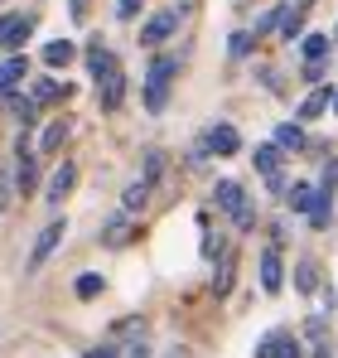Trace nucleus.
Returning a JSON list of instances; mask_svg holds the SVG:
<instances>
[{"label":"nucleus","instance_id":"1","mask_svg":"<svg viewBox=\"0 0 338 358\" xmlns=\"http://www.w3.org/2000/svg\"><path fill=\"white\" fill-rule=\"evenodd\" d=\"M174 73H179V59L174 54H160V59L150 63V73H145V112H165Z\"/></svg>","mask_w":338,"mask_h":358},{"label":"nucleus","instance_id":"2","mask_svg":"<svg viewBox=\"0 0 338 358\" xmlns=\"http://www.w3.org/2000/svg\"><path fill=\"white\" fill-rule=\"evenodd\" d=\"M179 24H184V5L155 10V15L140 24V44H145V49H160V44H169V39L179 34Z\"/></svg>","mask_w":338,"mask_h":358},{"label":"nucleus","instance_id":"3","mask_svg":"<svg viewBox=\"0 0 338 358\" xmlns=\"http://www.w3.org/2000/svg\"><path fill=\"white\" fill-rule=\"evenodd\" d=\"M63 238H68V223H63V218H54L49 228H39V238H34V247H29V262H24V271L34 276V271H39V266H44V262H49V257L58 252V242H63Z\"/></svg>","mask_w":338,"mask_h":358},{"label":"nucleus","instance_id":"4","mask_svg":"<svg viewBox=\"0 0 338 358\" xmlns=\"http://www.w3.org/2000/svg\"><path fill=\"white\" fill-rule=\"evenodd\" d=\"M34 15H24V10H15V15H0V49H20L29 34H34Z\"/></svg>","mask_w":338,"mask_h":358},{"label":"nucleus","instance_id":"5","mask_svg":"<svg viewBox=\"0 0 338 358\" xmlns=\"http://www.w3.org/2000/svg\"><path fill=\"white\" fill-rule=\"evenodd\" d=\"M203 145H208V155H237V150H242V136H237V126L213 121L208 136H203Z\"/></svg>","mask_w":338,"mask_h":358},{"label":"nucleus","instance_id":"6","mask_svg":"<svg viewBox=\"0 0 338 358\" xmlns=\"http://www.w3.org/2000/svg\"><path fill=\"white\" fill-rule=\"evenodd\" d=\"M121 97H126V73H121V63H116L112 73L97 78V102H102V112H116Z\"/></svg>","mask_w":338,"mask_h":358},{"label":"nucleus","instance_id":"7","mask_svg":"<svg viewBox=\"0 0 338 358\" xmlns=\"http://www.w3.org/2000/svg\"><path fill=\"white\" fill-rule=\"evenodd\" d=\"M131 238H135V213H116V218L102 223V233H97L102 247H126Z\"/></svg>","mask_w":338,"mask_h":358},{"label":"nucleus","instance_id":"8","mask_svg":"<svg viewBox=\"0 0 338 358\" xmlns=\"http://www.w3.org/2000/svg\"><path fill=\"white\" fill-rule=\"evenodd\" d=\"M281 286H285V262H281V252H276V247H266V252H261V291H266V296H276Z\"/></svg>","mask_w":338,"mask_h":358},{"label":"nucleus","instance_id":"9","mask_svg":"<svg viewBox=\"0 0 338 358\" xmlns=\"http://www.w3.org/2000/svg\"><path fill=\"white\" fill-rule=\"evenodd\" d=\"M24 78H29V59L24 54H10V59L0 63V97H10L15 87H24Z\"/></svg>","mask_w":338,"mask_h":358},{"label":"nucleus","instance_id":"10","mask_svg":"<svg viewBox=\"0 0 338 358\" xmlns=\"http://www.w3.org/2000/svg\"><path fill=\"white\" fill-rule=\"evenodd\" d=\"M73 184H78V165H58L54 175H49V189H44V203H63L68 194H73Z\"/></svg>","mask_w":338,"mask_h":358},{"label":"nucleus","instance_id":"11","mask_svg":"<svg viewBox=\"0 0 338 358\" xmlns=\"http://www.w3.org/2000/svg\"><path fill=\"white\" fill-rule=\"evenodd\" d=\"M213 203H218L223 213H237V208L247 203V194H242V184H237V179H218V189H213Z\"/></svg>","mask_w":338,"mask_h":358},{"label":"nucleus","instance_id":"12","mask_svg":"<svg viewBox=\"0 0 338 358\" xmlns=\"http://www.w3.org/2000/svg\"><path fill=\"white\" fill-rule=\"evenodd\" d=\"M329 102H334V87H314L304 102H300V121H314V117H324L329 112Z\"/></svg>","mask_w":338,"mask_h":358},{"label":"nucleus","instance_id":"13","mask_svg":"<svg viewBox=\"0 0 338 358\" xmlns=\"http://www.w3.org/2000/svg\"><path fill=\"white\" fill-rule=\"evenodd\" d=\"M150 179H135V184H126V194H121V213H140L145 208V199H150Z\"/></svg>","mask_w":338,"mask_h":358},{"label":"nucleus","instance_id":"14","mask_svg":"<svg viewBox=\"0 0 338 358\" xmlns=\"http://www.w3.org/2000/svg\"><path fill=\"white\" fill-rule=\"evenodd\" d=\"M87 68H92V78H102V73H112V68H116V54L102 44V39L87 44Z\"/></svg>","mask_w":338,"mask_h":358},{"label":"nucleus","instance_id":"15","mask_svg":"<svg viewBox=\"0 0 338 358\" xmlns=\"http://www.w3.org/2000/svg\"><path fill=\"white\" fill-rule=\"evenodd\" d=\"M73 59H78V44H68V39H49L44 44V63L49 68H68Z\"/></svg>","mask_w":338,"mask_h":358},{"label":"nucleus","instance_id":"16","mask_svg":"<svg viewBox=\"0 0 338 358\" xmlns=\"http://www.w3.org/2000/svg\"><path fill=\"white\" fill-rule=\"evenodd\" d=\"M329 49H334V39H329V34H304V44H300L304 63H324V59H329Z\"/></svg>","mask_w":338,"mask_h":358},{"label":"nucleus","instance_id":"17","mask_svg":"<svg viewBox=\"0 0 338 358\" xmlns=\"http://www.w3.org/2000/svg\"><path fill=\"white\" fill-rule=\"evenodd\" d=\"M29 97H34V107H44V102H58V97H68V83H58V78H39Z\"/></svg>","mask_w":338,"mask_h":358},{"label":"nucleus","instance_id":"18","mask_svg":"<svg viewBox=\"0 0 338 358\" xmlns=\"http://www.w3.org/2000/svg\"><path fill=\"white\" fill-rule=\"evenodd\" d=\"M251 160H256V170H261L266 179L281 175V145H276V141H271V145H256V155H251Z\"/></svg>","mask_w":338,"mask_h":358},{"label":"nucleus","instance_id":"19","mask_svg":"<svg viewBox=\"0 0 338 358\" xmlns=\"http://www.w3.org/2000/svg\"><path fill=\"white\" fill-rule=\"evenodd\" d=\"M329 218H334V194H319V189H314V203H309V223H314V228H329Z\"/></svg>","mask_w":338,"mask_h":358},{"label":"nucleus","instance_id":"20","mask_svg":"<svg viewBox=\"0 0 338 358\" xmlns=\"http://www.w3.org/2000/svg\"><path fill=\"white\" fill-rule=\"evenodd\" d=\"M63 141H68V121H49V126H44V136H39V150H44V155H54Z\"/></svg>","mask_w":338,"mask_h":358},{"label":"nucleus","instance_id":"21","mask_svg":"<svg viewBox=\"0 0 338 358\" xmlns=\"http://www.w3.org/2000/svg\"><path fill=\"white\" fill-rule=\"evenodd\" d=\"M285 203H290L295 213H309V203H314V184H290V189H285Z\"/></svg>","mask_w":338,"mask_h":358},{"label":"nucleus","instance_id":"22","mask_svg":"<svg viewBox=\"0 0 338 358\" xmlns=\"http://www.w3.org/2000/svg\"><path fill=\"white\" fill-rule=\"evenodd\" d=\"M285 344H290V334H285V329H271V334L256 344V358H281V354H285Z\"/></svg>","mask_w":338,"mask_h":358},{"label":"nucleus","instance_id":"23","mask_svg":"<svg viewBox=\"0 0 338 358\" xmlns=\"http://www.w3.org/2000/svg\"><path fill=\"white\" fill-rule=\"evenodd\" d=\"M102 286H107V281H102L97 271H82V276L73 281V291H78V300H97V296H102Z\"/></svg>","mask_w":338,"mask_h":358},{"label":"nucleus","instance_id":"24","mask_svg":"<svg viewBox=\"0 0 338 358\" xmlns=\"http://www.w3.org/2000/svg\"><path fill=\"white\" fill-rule=\"evenodd\" d=\"M276 145H281V150H300V145H304L300 121H285V126H276Z\"/></svg>","mask_w":338,"mask_h":358},{"label":"nucleus","instance_id":"25","mask_svg":"<svg viewBox=\"0 0 338 358\" xmlns=\"http://www.w3.org/2000/svg\"><path fill=\"white\" fill-rule=\"evenodd\" d=\"M314 286H319V266H314V262H295V291L309 296Z\"/></svg>","mask_w":338,"mask_h":358},{"label":"nucleus","instance_id":"26","mask_svg":"<svg viewBox=\"0 0 338 358\" xmlns=\"http://www.w3.org/2000/svg\"><path fill=\"white\" fill-rule=\"evenodd\" d=\"M5 102H10V112H15V117L24 121V126H29V121H34V112H39V107H34V97H20V92H10V97H5Z\"/></svg>","mask_w":338,"mask_h":358},{"label":"nucleus","instance_id":"27","mask_svg":"<svg viewBox=\"0 0 338 358\" xmlns=\"http://www.w3.org/2000/svg\"><path fill=\"white\" fill-rule=\"evenodd\" d=\"M251 49H256V34H251V29H237V34H232V49H227V54H232V59H247Z\"/></svg>","mask_w":338,"mask_h":358},{"label":"nucleus","instance_id":"28","mask_svg":"<svg viewBox=\"0 0 338 358\" xmlns=\"http://www.w3.org/2000/svg\"><path fill=\"white\" fill-rule=\"evenodd\" d=\"M160 175H165V150H145V175H140V179H150V184H155Z\"/></svg>","mask_w":338,"mask_h":358},{"label":"nucleus","instance_id":"29","mask_svg":"<svg viewBox=\"0 0 338 358\" xmlns=\"http://www.w3.org/2000/svg\"><path fill=\"white\" fill-rule=\"evenodd\" d=\"M281 5H276V10H266V15H261V24H256V29H251V34H256V39H261V34H271V29H281Z\"/></svg>","mask_w":338,"mask_h":358},{"label":"nucleus","instance_id":"30","mask_svg":"<svg viewBox=\"0 0 338 358\" xmlns=\"http://www.w3.org/2000/svg\"><path fill=\"white\" fill-rule=\"evenodd\" d=\"M232 223H237L242 233H251V228H256V208H251V203H242V208L232 213Z\"/></svg>","mask_w":338,"mask_h":358},{"label":"nucleus","instance_id":"31","mask_svg":"<svg viewBox=\"0 0 338 358\" xmlns=\"http://www.w3.org/2000/svg\"><path fill=\"white\" fill-rule=\"evenodd\" d=\"M227 286H232V257H223V266H218V276H213V291L227 296Z\"/></svg>","mask_w":338,"mask_h":358},{"label":"nucleus","instance_id":"32","mask_svg":"<svg viewBox=\"0 0 338 358\" xmlns=\"http://www.w3.org/2000/svg\"><path fill=\"white\" fill-rule=\"evenodd\" d=\"M338 189V160H329L324 165V179H319V194H334Z\"/></svg>","mask_w":338,"mask_h":358},{"label":"nucleus","instance_id":"33","mask_svg":"<svg viewBox=\"0 0 338 358\" xmlns=\"http://www.w3.org/2000/svg\"><path fill=\"white\" fill-rule=\"evenodd\" d=\"M140 5H145V0H116V15H121V20H135Z\"/></svg>","mask_w":338,"mask_h":358},{"label":"nucleus","instance_id":"34","mask_svg":"<svg viewBox=\"0 0 338 358\" xmlns=\"http://www.w3.org/2000/svg\"><path fill=\"white\" fill-rule=\"evenodd\" d=\"M82 358H121V349L116 344H97V349H87Z\"/></svg>","mask_w":338,"mask_h":358},{"label":"nucleus","instance_id":"35","mask_svg":"<svg viewBox=\"0 0 338 358\" xmlns=\"http://www.w3.org/2000/svg\"><path fill=\"white\" fill-rule=\"evenodd\" d=\"M126 358H150V349H145V344H131V349H126Z\"/></svg>","mask_w":338,"mask_h":358},{"label":"nucleus","instance_id":"36","mask_svg":"<svg viewBox=\"0 0 338 358\" xmlns=\"http://www.w3.org/2000/svg\"><path fill=\"white\" fill-rule=\"evenodd\" d=\"M68 5H73V15H82V10H87V0H68Z\"/></svg>","mask_w":338,"mask_h":358},{"label":"nucleus","instance_id":"37","mask_svg":"<svg viewBox=\"0 0 338 358\" xmlns=\"http://www.w3.org/2000/svg\"><path fill=\"white\" fill-rule=\"evenodd\" d=\"M295 5H300V10H309V0H295Z\"/></svg>","mask_w":338,"mask_h":358},{"label":"nucleus","instance_id":"38","mask_svg":"<svg viewBox=\"0 0 338 358\" xmlns=\"http://www.w3.org/2000/svg\"><path fill=\"white\" fill-rule=\"evenodd\" d=\"M334 107H338V92H334Z\"/></svg>","mask_w":338,"mask_h":358},{"label":"nucleus","instance_id":"39","mask_svg":"<svg viewBox=\"0 0 338 358\" xmlns=\"http://www.w3.org/2000/svg\"><path fill=\"white\" fill-rule=\"evenodd\" d=\"M169 358H179V354H169Z\"/></svg>","mask_w":338,"mask_h":358}]
</instances>
